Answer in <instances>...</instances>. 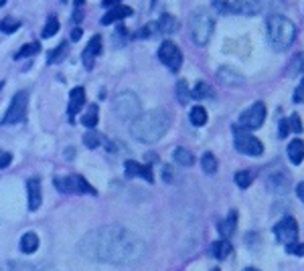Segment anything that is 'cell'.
Masks as SVG:
<instances>
[{
  "instance_id": "17",
  "label": "cell",
  "mask_w": 304,
  "mask_h": 271,
  "mask_svg": "<svg viewBox=\"0 0 304 271\" xmlns=\"http://www.w3.org/2000/svg\"><path fill=\"white\" fill-rule=\"evenodd\" d=\"M130 14H132V8H128V6H124V4H116V6H112V8L104 14L102 24H112V22L124 20V18L130 16Z\"/></svg>"
},
{
  "instance_id": "14",
  "label": "cell",
  "mask_w": 304,
  "mask_h": 271,
  "mask_svg": "<svg viewBox=\"0 0 304 271\" xmlns=\"http://www.w3.org/2000/svg\"><path fill=\"white\" fill-rule=\"evenodd\" d=\"M85 106V89L83 87H75L69 93V108H67V116L73 122V118L79 114V110Z\"/></svg>"
},
{
  "instance_id": "20",
  "label": "cell",
  "mask_w": 304,
  "mask_h": 271,
  "mask_svg": "<svg viewBox=\"0 0 304 271\" xmlns=\"http://www.w3.org/2000/svg\"><path fill=\"white\" fill-rule=\"evenodd\" d=\"M213 6L221 14H241V0H213Z\"/></svg>"
},
{
  "instance_id": "39",
  "label": "cell",
  "mask_w": 304,
  "mask_h": 271,
  "mask_svg": "<svg viewBox=\"0 0 304 271\" xmlns=\"http://www.w3.org/2000/svg\"><path fill=\"white\" fill-rule=\"evenodd\" d=\"M83 144L94 150V148L100 146V136L96 134V132H87V134H83Z\"/></svg>"
},
{
  "instance_id": "26",
  "label": "cell",
  "mask_w": 304,
  "mask_h": 271,
  "mask_svg": "<svg viewBox=\"0 0 304 271\" xmlns=\"http://www.w3.org/2000/svg\"><path fill=\"white\" fill-rule=\"evenodd\" d=\"M189 120H191L193 126H205L207 124V110L203 106H195L189 112Z\"/></svg>"
},
{
  "instance_id": "45",
  "label": "cell",
  "mask_w": 304,
  "mask_h": 271,
  "mask_svg": "<svg viewBox=\"0 0 304 271\" xmlns=\"http://www.w3.org/2000/svg\"><path fill=\"white\" fill-rule=\"evenodd\" d=\"M290 134V126H288V120H282L280 122V138H286Z\"/></svg>"
},
{
  "instance_id": "27",
  "label": "cell",
  "mask_w": 304,
  "mask_h": 271,
  "mask_svg": "<svg viewBox=\"0 0 304 271\" xmlns=\"http://www.w3.org/2000/svg\"><path fill=\"white\" fill-rule=\"evenodd\" d=\"M217 158L211 154V152H205L203 154V158H201V168H203V172L205 174H215L217 172Z\"/></svg>"
},
{
  "instance_id": "36",
  "label": "cell",
  "mask_w": 304,
  "mask_h": 271,
  "mask_svg": "<svg viewBox=\"0 0 304 271\" xmlns=\"http://www.w3.org/2000/svg\"><path fill=\"white\" fill-rule=\"evenodd\" d=\"M41 51V45L39 43H26L16 55H14V59H22V57H31V55H35V53H39Z\"/></svg>"
},
{
  "instance_id": "40",
  "label": "cell",
  "mask_w": 304,
  "mask_h": 271,
  "mask_svg": "<svg viewBox=\"0 0 304 271\" xmlns=\"http://www.w3.org/2000/svg\"><path fill=\"white\" fill-rule=\"evenodd\" d=\"M288 126H290V132H294V134H300V132H302V122H300L298 114L290 116V120H288Z\"/></svg>"
},
{
  "instance_id": "43",
  "label": "cell",
  "mask_w": 304,
  "mask_h": 271,
  "mask_svg": "<svg viewBox=\"0 0 304 271\" xmlns=\"http://www.w3.org/2000/svg\"><path fill=\"white\" fill-rule=\"evenodd\" d=\"M294 101L296 104H304V79L300 81V85L296 87V91H294Z\"/></svg>"
},
{
  "instance_id": "19",
  "label": "cell",
  "mask_w": 304,
  "mask_h": 271,
  "mask_svg": "<svg viewBox=\"0 0 304 271\" xmlns=\"http://www.w3.org/2000/svg\"><path fill=\"white\" fill-rule=\"evenodd\" d=\"M217 79H219L221 83H225V85H231V87L244 83V77H241L237 71L229 69V67H221V69L217 71Z\"/></svg>"
},
{
  "instance_id": "35",
  "label": "cell",
  "mask_w": 304,
  "mask_h": 271,
  "mask_svg": "<svg viewBox=\"0 0 304 271\" xmlns=\"http://www.w3.org/2000/svg\"><path fill=\"white\" fill-rule=\"evenodd\" d=\"M298 73H304V53H300L298 57H294L290 67H288V75L290 77H296Z\"/></svg>"
},
{
  "instance_id": "18",
  "label": "cell",
  "mask_w": 304,
  "mask_h": 271,
  "mask_svg": "<svg viewBox=\"0 0 304 271\" xmlns=\"http://www.w3.org/2000/svg\"><path fill=\"white\" fill-rule=\"evenodd\" d=\"M178 26L180 24H178V20L172 14H162L158 18V22H156V30L162 32V35H172V32L178 30Z\"/></svg>"
},
{
  "instance_id": "38",
  "label": "cell",
  "mask_w": 304,
  "mask_h": 271,
  "mask_svg": "<svg viewBox=\"0 0 304 271\" xmlns=\"http://www.w3.org/2000/svg\"><path fill=\"white\" fill-rule=\"evenodd\" d=\"M18 26H20V24H18V22H16L14 18H10V16H6V18H4L2 22H0V30H2V32H6V35L14 32V30H16Z\"/></svg>"
},
{
  "instance_id": "41",
  "label": "cell",
  "mask_w": 304,
  "mask_h": 271,
  "mask_svg": "<svg viewBox=\"0 0 304 271\" xmlns=\"http://www.w3.org/2000/svg\"><path fill=\"white\" fill-rule=\"evenodd\" d=\"M83 0H75V10H73V22H81L83 18Z\"/></svg>"
},
{
  "instance_id": "47",
  "label": "cell",
  "mask_w": 304,
  "mask_h": 271,
  "mask_svg": "<svg viewBox=\"0 0 304 271\" xmlns=\"http://www.w3.org/2000/svg\"><path fill=\"white\" fill-rule=\"evenodd\" d=\"M296 194H298V198L304 202V182H298V184H296Z\"/></svg>"
},
{
  "instance_id": "9",
  "label": "cell",
  "mask_w": 304,
  "mask_h": 271,
  "mask_svg": "<svg viewBox=\"0 0 304 271\" xmlns=\"http://www.w3.org/2000/svg\"><path fill=\"white\" fill-rule=\"evenodd\" d=\"M264 120H266V106H264L262 101H256L254 106H250V108L239 116V126L250 132V130L262 128Z\"/></svg>"
},
{
  "instance_id": "49",
  "label": "cell",
  "mask_w": 304,
  "mask_h": 271,
  "mask_svg": "<svg viewBox=\"0 0 304 271\" xmlns=\"http://www.w3.org/2000/svg\"><path fill=\"white\" fill-rule=\"evenodd\" d=\"M244 271H258V269H254V267H248V269H244Z\"/></svg>"
},
{
  "instance_id": "15",
  "label": "cell",
  "mask_w": 304,
  "mask_h": 271,
  "mask_svg": "<svg viewBox=\"0 0 304 271\" xmlns=\"http://www.w3.org/2000/svg\"><path fill=\"white\" fill-rule=\"evenodd\" d=\"M268 188L276 194H286L290 188V174L288 172H276L268 178Z\"/></svg>"
},
{
  "instance_id": "2",
  "label": "cell",
  "mask_w": 304,
  "mask_h": 271,
  "mask_svg": "<svg viewBox=\"0 0 304 271\" xmlns=\"http://www.w3.org/2000/svg\"><path fill=\"white\" fill-rule=\"evenodd\" d=\"M168 126H170V118L164 110H150L140 114L134 122H130V134L138 142L154 144L166 134Z\"/></svg>"
},
{
  "instance_id": "22",
  "label": "cell",
  "mask_w": 304,
  "mask_h": 271,
  "mask_svg": "<svg viewBox=\"0 0 304 271\" xmlns=\"http://www.w3.org/2000/svg\"><path fill=\"white\" fill-rule=\"evenodd\" d=\"M288 158H290V162L292 164H300L304 160V142L302 140H292L290 144H288Z\"/></svg>"
},
{
  "instance_id": "11",
  "label": "cell",
  "mask_w": 304,
  "mask_h": 271,
  "mask_svg": "<svg viewBox=\"0 0 304 271\" xmlns=\"http://www.w3.org/2000/svg\"><path fill=\"white\" fill-rule=\"evenodd\" d=\"M274 233H276V239L280 243H284L286 247L294 245L298 241V225L292 217H284L276 227H274Z\"/></svg>"
},
{
  "instance_id": "29",
  "label": "cell",
  "mask_w": 304,
  "mask_h": 271,
  "mask_svg": "<svg viewBox=\"0 0 304 271\" xmlns=\"http://www.w3.org/2000/svg\"><path fill=\"white\" fill-rule=\"evenodd\" d=\"M98 114H100L98 106H89L87 112H85L83 118H81V124H83L85 128H96V124H98Z\"/></svg>"
},
{
  "instance_id": "1",
  "label": "cell",
  "mask_w": 304,
  "mask_h": 271,
  "mask_svg": "<svg viewBox=\"0 0 304 271\" xmlns=\"http://www.w3.org/2000/svg\"><path fill=\"white\" fill-rule=\"evenodd\" d=\"M77 249L83 257L110 263V265H132L144 255V241L120 225H106L89 231L79 243Z\"/></svg>"
},
{
  "instance_id": "32",
  "label": "cell",
  "mask_w": 304,
  "mask_h": 271,
  "mask_svg": "<svg viewBox=\"0 0 304 271\" xmlns=\"http://www.w3.org/2000/svg\"><path fill=\"white\" fill-rule=\"evenodd\" d=\"M252 182H254V172H250V170H239V172L235 174V184H237L239 188H248Z\"/></svg>"
},
{
  "instance_id": "34",
  "label": "cell",
  "mask_w": 304,
  "mask_h": 271,
  "mask_svg": "<svg viewBox=\"0 0 304 271\" xmlns=\"http://www.w3.org/2000/svg\"><path fill=\"white\" fill-rule=\"evenodd\" d=\"M264 0H241V14H256L260 12Z\"/></svg>"
},
{
  "instance_id": "13",
  "label": "cell",
  "mask_w": 304,
  "mask_h": 271,
  "mask_svg": "<svg viewBox=\"0 0 304 271\" xmlns=\"http://www.w3.org/2000/svg\"><path fill=\"white\" fill-rule=\"evenodd\" d=\"M26 194H28V211H37L43 202V190H41V180L39 178H28L26 180Z\"/></svg>"
},
{
  "instance_id": "6",
  "label": "cell",
  "mask_w": 304,
  "mask_h": 271,
  "mask_svg": "<svg viewBox=\"0 0 304 271\" xmlns=\"http://www.w3.org/2000/svg\"><path fill=\"white\" fill-rule=\"evenodd\" d=\"M55 186L59 192H65V194H92L96 196L98 190L79 174H69L65 178H55Z\"/></svg>"
},
{
  "instance_id": "3",
  "label": "cell",
  "mask_w": 304,
  "mask_h": 271,
  "mask_svg": "<svg viewBox=\"0 0 304 271\" xmlns=\"http://www.w3.org/2000/svg\"><path fill=\"white\" fill-rule=\"evenodd\" d=\"M266 28H268V41L274 51L282 53L292 47V43L296 39V26L288 16L270 14L266 20Z\"/></svg>"
},
{
  "instance_id": "8",
  "label": "cell",
  "mask_w": 304,
  "mask_h": 271,
  "mask_svg": "<svg viewBox=\"0 0 304 271\" xmlns=\"http://www.w3.org/2000/svg\"><path fill=\"white\" fill-rule=\"evenodd\" d=\"M233 134H235L233 136V142H235L237 152H241L246 156H262L264 144L256 136H252L250 132H241L239 128H233Z\"/></svg>"
},
{
  "instance_id": "42",
  "label": "cell",
  "mask_w": 304,
  "mask_h": 271,
  "mask_svg": "<svg viewBox=\"0 0 304 271\" xmlns=\"http://www.w3.org/2000/svg\"><path fill=\"white\" fill-rule=\"evenodd\" d=\"M10 162H12V154L10 152H0V170L8 168Z\"/></svg>"
},
{
  "instance_id": "7",
  "label": "cell",
  "mask_w": 304,
  "mask_h": 271,
  "mask_svg": "<svg viewBox=\"0 0 304 271\" xmlns=\"http://www.w3.org/2000/svg\"><path fill=\"white\" fill-rule=\"evenodd\" d=\"M26 108H28V93L26 91H18L14 93L4 118H2V124L4 126H10V124H20L24 118H26Z\"/></svg>"
},
{
  "instance_id": "37",
  "label": "cell",
  "mask_w": 304,
  "mask_h": 271,
  "mask_svg": "<svg viewBox=\"0 0 304 271\" xmlns=\"http://www.w3.org/2000/svg\"><path fill=\"white\" fill-rule=\"evenodd\" d=\"M176 97H178L180 104H187V101L191 99V91H189V85H187L185 79H180V81L176 83Z\"/></svg>"
},
{
  "instance_id": "5",
  "label": "cell",
  "mask_w": 304,
  "mask_h": 271,
  "mask_svg": "<svg viewBox=\"0 0 304 271\" xmlns=\"http://www.w3.org/2000/svg\"><path fill=\"white\" fill-rule=\"evenodd\" d=\"M114 114L122 122H134L142 114V106L136 93L132 91H122L114 99Z\"/></svg>"
},
{
  "instance_id": "33",
  "label": "cell",
  "mask_w": 304,
  "mask_h": 271,
  "mask_svg": "<svg viewBox=\"0 0 304 271\" xmlns=\"http://www.w3.org/2000/svg\"><path fill=\"white\" fill-rule=\"evenodd\" d=\"M57 30H59V18L53 14V16H49V20H47V24L43 28V39H49V37L57 35Z\"/></svg>"
},
{
  "instance_id": "48",
  "label": "cell",
  "mask_w": 304,
  "mask_h": 271,
  "mask_svg": "<svg viewBox=\"0 0 304 271\" xmlns=\"http://www.w3.org/2000/svg\"><path fill=\"white\" fill-rule=\"evenodd\" d=\"M116 4H120V0H104V6H116Z\"/></svg>"
},
{
  "instance_id": "28",
  "label": "cell",
  "mask_w": 304,
  "mask_h": 271,
  "mask_svg": "<svg viewBox=\"0 0 304 271\" xmlns=\"http://www.w3.org/2000/svg\"><path fill=\"white\" fill-rule=\"evenodd\" d=\"M0 271H37V267L26 261H6L0 265Z\"/></svg>"
},
{
  "instance_id": "23",
  "label": "cell",
  "mask_w": 304,
  "mask_h": 271,
  "mask_svg": "<svg viewBox=\"0 0 304 271\" xmlns=\"http://www.w3.org/2000/svg\"><path fill=\"white\" fill-rule=\"evenodd\" d=\"M235 227H237V213H235V211H231V213L225 217V221L219 225V231H221L223 239L231 237V235H233V231H235Z\"/></svg>"
},
{
  "instance_id": "12",
  "label": "cell",
  "mask_w": 304,
  "mask_h": 271,
  "mask_svg": "<svg viewBox=\"0 0 304 271\" xmlns=\"http://www.w3.org/2000/svg\"><path fill=\"white\" fill-rule=\"evenodd\" d=\"M100 51H102V37L96 35V37H92V41L85 45V49H83V53H81V61H83V67H85L87 71L94 69L96 57L100 55Z\"/></svg>"
},
{
  "instance_id": "30",
  "label": "cell",
  "mask_w": 304,
  "mask_h": 271,
  "mask_svg": "<svg viewBox=\"0 0 304 271\" xmlns=\"http://www.w3.org/2000/svg\"><path fill=\"white\" fill-rule=\"evenodd\" d=\"M67 47H69L67 43H61V45H59L55 51H51V53H49V57H47V63H49V65H53V63H59V61H63V59H65V53H67Z\"/></svg>"
},
{
  "instance_id": "25",
  "label": "cell",
  "mask_w": 304,
  "mask_h": 271,
  "mask_svg": "<svg viewBox=\"0 0 304 271\" xmlns=\"http://www.w3.org/2000/svg\"><path fill=\"white\" fill-rule=\"evenodd\" d=\"M172 158H174V162H176V164H180V166H191V164L195 162L193 152H189L187 148H174Z\"/></svg>"
},
{
  "instance_id": "46",
  "label": "cell",
  "mask_w": 304,
  "mask_h": 271,
  "mask_svg": "<svg viewBox=\"0 0 304 271\" xmlns=\"http://www.w3.org/2000/svg\"><path fill=\"white\" fill-rule=\"evenodd\" d=\"M81 35H83L81 26H75V28L71 30V41H79V39H81Z\"/></svg>"
},
{
  "instance_id": "50",
  "label": "cell",
  "mask_w": 304,
  "mask_h": 271,
  "mask_svg": "<svg viewBox=\"0 0 304 271\" xmlns=\"http://www.w3.org/2000/svg\"><path fill=\"white\" fill-rule=\"evenodd\" d=\"M211 271H221V269H217V267H215V269H211Z\"/></svg>"
},
{
  "instance_id": "44",
  "label": "cell",
  "mask_w": 304,
  "mask_h": 271,
  "mask_svg": "<svg viewBox=\"0 0 304 271\" xmlns=\"http://www.w3.org/2000/svg\"><path fill=\"white\" fill-rule=\"evenodd\" d=\"M288 253L292 255H304V243H294L288 247Z\"/></svg>"
},
{
  "instance_id": "10",
  "label": "cell",
  "mask_w": 304,
  "mask_h": 271,
  "mask_svg": "<svg viewBox=\"0 0 304 271\" xmlns=\"http://www.w3.org/2000/svg\"><path fill=\"white\" fill-rule=\"evenodd\" d=\"M158 59H160V63L162 65H166L170 71H178L180 69V65H183V53H180V49L172 43V41H164L162 45H160V49H158Z\"/></svg>"
},
{
  "instance_id": "31",
  "label": "cell",
  "mask_w": 304,
  "mask_h": 271,
  "mask_svg": "<svg viewBox=\"0 0 304 271\" xmlns=\"http://www.w3.org/2000/svg\"><path fill=\"white\" fill-rule=\"evenodd\" d=\"M211 95H213V91L207 83H197L191 91V97H195V99H205V97H211Z\"/></svg>"
},
{
  "instance_id": "16",
  "label": "cell",
  "mask_w": 304,
  "mask_h": 271,
  "mask_svg": "<svg viewBox=\"0 0 304 271\" xmlns=\"http://www.w3.org/2000/svg\"><path fill=\"white\" fill-rule=\"evenodd\" d=\"M134 176H142L146 178V182L154 180V174H152V168L146 164H140L136 160H128L126 162V178H134Z\"/></svg>"
},
{
  "instance_id": "24",
  "label": "cell",
  "mask_w": 304,
  "mask_h": 271,
  "mask_svg": "<svg viewBox=\"0 0 304 271\" xmlns=\"http://www.w3.org/2000/svg\"><path fill=\"white\" fill-rule=\"evenodd\" d=\"M229 253H231V245H229V241H227V239L215 241V243L211 245V255H213L215 259H225Z\"/></svg>"
},
{
  "instance_id": "21",
  "label": "cell",
  "mask_w": 304,
  "mask_h": 271,
  "mask_svg": "<svg viewBox=\"0 0 304 271\" xmlns=\"http://www.w3.org/2000/svg\"><path fill=\"white\" fill-rule=\"evenodd\" d=\"M37 249H39V235L33 233V231L24 233V235L20 237V251H22L24 255H31V253H35Z\"/></svg>"
},
{
  "instance_id": "4",
  "label": "cell",
  "mask_w": 304,
  "mask_h": 271,
  "mask_svg": "<svg viewBox=\"0 0 304 271\" xmlns=\"http://www.w3.org/2000/svg\"><path fill=\"white\" fill-rule=\"evenodd\" d=\"M189 28H191V39L195 45L205 47L213 35L215 28V18L207 8H199L193 12L191 20H189Z\"/></svg>"
}]
</instances>
